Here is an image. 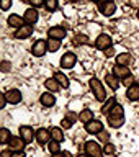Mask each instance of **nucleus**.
<instances>
[{
    "label": "nucleus",
    "instance_id": "38",
    "mask_svg": "<svg viewBox=\"0 0 139 157\" xmlns=\"http://www.w3.org/2000/svg\"><path fill=\"white\" fill-rule=\"evenodd\" d=\"M105 57H116V56H115V49H113V46H111V48H108L106 51H105Z\"/></svg>",
    "mask_w": 139,
    "mask_h": 157
},
{
    "label": "nucleus",
    "instance_id": "26",
    "mask_svg": "<svg viewBox=\"0 0 139 157\" xmlns=\"http://www.w3.org/2000/svg\"><path fill=\"white\" fill-rule=\"evenodd\" d=\"M54 78H56V80L59 82V85H61L62 88H67V87H69V78H67L66 74L56 72V74H54Z\"/></svg>",
    "mask_w": 139,
    "mask_h": 157
},
{
    "label": "nucleus",
    "instance_id": "9",
    "mask_svg": "<svg viewBox=\"0 0 139 157\" xmlns=\"http://www.w3.org/2000/svg\"><path fill=\"white\" fill-rule=\"evenodd\" d=\"M25 146H26V142H25L20 136H12V139L8 142V149H12L13 152H23Z\"/></svg>",
    "mask_w": 139,
    "mask_h": 157
},
{
    "label": "nucleus",
    "instance_id": "40",
    "mask_svg": "<svg viewBox=\"0 0 139 157\" xmlns=\"http://www.w3.org/2000/svg\"><path fill=\"white\" fill-rule=\"evenodd\" d=\"M0 157H13V151L12 149H5V151H2Z\"/></svg>",
    "mask_w": 139,
    "mask_h": 157
},
{
    "label": "nucleus",
    "instance_id": "34",
    "mask_svg": "<svg viewBox=\"0 0 139 157\" xmlns=\"http://www.w3.org/2000/svg\"><path fill=\"white\" fill-rule=\"evenodd\" d=\"M121 83H123L126 88H129L131 85H134V77H133V75H128L126 78H123V80H121Z\"/></svg>",
    "mask_w": 139,
    "mask_h": 157
},
{
    "label": "nucleus",
    "instance_id": "11",
    "mask_svg": "<svg viewBox=\"0 0 139 157\" xmlns=\"http://www.w3.org/2000/svg\"><path fill=\"white\" fill-rule=\"evenodd\" d=\"M34 136H36V131H33V128H29V126H20V137H21L26 144H29V142L34 139Z\"/></svg>",
    "mask_w": 139,
    "mask_h": 157
},
{
    "label": "nucleus",
    "instance_id": "32",
    "mask_svg": "<svg viewBox=\"0 0 139 157\" xmlns=\"http://www.w3.org/2000/svg\"><path fill=\"white\" fill-rule=\"evenodd\" d=\"M116 147L115 144H111V142H106L105 146H103V154H115Z\"/></svg>",
    "mask_w": 139,
    "mask_h": 157
},
{
    "label": "nucleus",
    "instance_id": "30",
    "mask_svg": "<svg viewBox=\"0 0 139 157\" xmlns=\"http://www.w3.org/2000/svg\"><path fill=\"white\" fill-rule=\"evenodd\" d=\"M57 5L59 2L57 0H46V3H44V7H46L48 12H54V10H57Z\"/></svg>",
    "mask_w": 139,
    "mask_h": 157
},
{
    "label": "nucleus",
    "instance_id": "1",
    "mask_svg": "<svg viewBox=\"0 0 139 157\" xmlns=\"http://www.w3.org/2000/svg\"><path fill=\"white\" fill-rule=\"evenodd\" d=\"M123 123H125V110H123V106L118 103V105H115V108L110 111V115H108V124L111 128H115V129H118V128L123 126Z\"/></svg>",
    "mask_w": 139,
    "mask_h": 157
},
{
    "label": "nucleus",
    "instance_id": "16",
    "mask_svg": "<svg viewBox=\"0 0 139 157\" xmlns=\"http://www.w3.org/2000/svg\"><path fill=\"white\" fill-rule=\"evenodd\" d=\"M5 97H7V101L10 105H17V103L21 101V92L17 90V88H12V90L5 92Z\"/></svg>",
    "mask_w": 139,
    "mask_h": 157
},
{
    "label": "nucleus",
    "instance_id": "2",
    "mask_svg": "<svg viewBox=\"0 0 139 157\" xmlns=\"http://www.w3.org/2000/svg\"><path fill=\"white\" fill-rule=\"evenodd\" d=\"M88 85H90L93 95H95V98L98 101H106V92H105V87H103V83L98 80V78H90L88 80Z\"/></svg>",
    "mask_w": 139,
    "mask_h": 157
},
{
    "label": "nucleus",
    "instance_id": "18",
    "mask_svg": "<svg viewBox=\"0 0 139 157\" xmlns=\"http://www.w3.org/2000/svg\"><path fill=\"white\" fill-rule=\"evenodd\" d=\"M115 61H116V66H129L133 62V56L131 52H120L116 54Z\"/></svg>",
    "mask_w": 139,
    "mask_h": 157
},
{
    "label": "nucleus",
    "instance_id": "4",
    "mask_svg": "<svg viewBox=\"0 0 139 157\" xmlns=\"http://www.w3.org/2000/svg\"><path fill=\"white\" fill-rule=\"evenodd\" d=\"M97 3H98L100 12L105 15V17H111V15L116 12V3L113 2V0H98Z\"/></svg>",
    "mask_w": 139,
    "mask_h": 157
},
{
    "label": "nucleus",
    "instance_id": "45",
    "mask_svg": "<svg viewBox=\"0 0 139 157\" xmlns=\"http://www.w3.org/2000/svg\"><path fill=\"white\" fill-rule=\"evenodd\" d=\"M52 157H62V152H59V154H52Z\"/></svg>",
    "mask_w": 139,
    "mask_h": 157
},
{
    "label": "nucleus",
    "instance_id": "8",
    "mask_svg": "<svg viewBox=\"0 0 139 157\" xmlns=\"http://www.w3.org/2000/svg\"><path fill=\"white\" fill-rule=\"evenodd\" d=\"M75 62H77V56H75L74 52H66V54H62L61 61H59V64H61L62 69H72L74 66H75Z\"/></svg>",
    "mask_w": 139,
    "mask_h": 157
},
{
    "label": "nucleus",
    "instance_id": "46",
    "mask_svg": "<svg viewBox=\"0 0 139 157\" xmlns=\"http://www.w3.org/2000/svg\"><path fill=\"white\" fill-rule=\"evenodd\" d=\"M77 157H90V155H87V154H79Z\"/></svg>",
    "mask_w": 139,
    "mask_h": 157
},
{
    "label": "nucleus",
    "instance_id": "37",
    "mask_svg": "<svg viewBox=\"0 0 139 157\" xmlns=\"http://www.w3.org/2000/svg\"><path fill=\"white\" fill-rule=\"evenodd\" d=\"M75 43L77 44H87L88 39H87V36H83V34H77V36H75Z\"/></svg>",
    "mask_w": 139,
    "mask_h": 157
},
{
    "label": "nucleus",
    "instance_id": "41",
    "mask_svg": "<svg viewBox=\"0 0 139 157\" xmlns=\"http://www.w3.org/2000/svg\"><path fill=\"white\" fill-rule=\"evenodd\" d=\"M66 116L69 118V120H72V121H77V120H79V115H77V113H72V111H71V113H67Z\"/></svg>",
    "mask_w": 139,
    "mask_h": 157
},
{
    "label": "nucleus",
    "instance_id": "44",
    "mask_svg": "<svg viewBox=\"0 0 139 157\" xmlns=\"http://www.w3.org/2000/svg\"><path fill=\"white\" fill-rule=\"evenodd\" d=\"M13 157H25L23 152H13Z\"/></svg>",
    "mask_w": 139,
    "mask_h": 157
},
{
    "label": "nucleus",
    "instance_id": "12",
    "mask_svg": "<svg viewBox=\"0 0 139 157\" xmlns=\"http://www.w3.org/2000/svg\"><path fill=\"white\" fill-rule=\"evenodd\" d=\"M34 139H36V142H38L39 146L49 144V139H51V132H49V129L39 128V129L36 131V136H34Z\"/></svg>",
    "mask_w": 139,
    "mask_h": 157
},
{
    "label": "nucleus",
    "instance_id": "29",
    "mask_svg": "<svg viewBox=\"0 0 139 157\" xmlns=\"http://www.w3.org/2000/svg\"><path fill=\"white\" fill-rule=\"evenodd\" d=\"M48 151L51 152V155L52 154H59L61 152V146H59V142L57 141H49V144H48Z\"/></svg>",
    "mask_w": 139,
    "mask_h": 157
},
{
    "label": "nucleus",
    "instance_id": "27",
    "mask_svg": "<svg viewBox=\"0 0 139 157\" xmlns=\"http://www.w3.org/2000/svg\"><path fill=\"white\" fill-rule=\"evenodd\" d=\"M46 41H48V51H49V52H56V51H59V49H61V41H59V39L48 38Z\"/></svg>",
    "mask_w": 139,
    "mask_h": 157
},
{
    "label": "nucleus",
    "instance_id": "23",
    "mask_svg": "<svg viewBox=\"0 0 139 157\" xmlns=\"http://www.w3.org/2000/svg\"><path fill=\"white\" fill-rule=\"evenodd\" d=\"M49 132H51V139L52 141H57V142H62L64 141V131H62V128L52 126L51 129H49Z\"/></svg>",
    "mask_w": 139,
    "mask_h": 157
},
{
    "label": "nucleus",
    "instance_id": "7",
    "mask_svg": "<svg viewBox=\"0 0 139 157\" xmlns=\"http://www.w3.org/2000/svg\"><path fill=\"white\" fill-rule=\"evenodd\" d=\"M66 36H67V29L64 26H51L48 29V38H51V39H59V41H62Z\"/></svg>",
    "mask_w": 139,
    "mask_h": 157
},
{
    "label": "nucleus",
    "instance_id": "13",
    "mask_svg": "<svg viewBox=\"0 0 139 157\" xmlns=\"http://www.w3.org/2000/svg\"><path fill=\"white\" fill-rule=\"evenodd\" d=\"M85 131L88 134H98L100 131H103V123L100 120H92L85 124Z\"/></svg>",
    "mask_w": 139,
    "mask_h": 157
},
{
    "label": "nucleus",
    "instance_id": "33",
    "mask_svg": "<svg viewBox=\"0 0 139 157\" xmlns=\"http://www.w3.org/2000/svg\"><path fill=\"white\" fill-rule=\"evenodd\" d=\"M72 124H74L72 120H69L67 116L62 118V121H61V128H62V129H69V128H72Z\"/></svg>",
    "mask_w": 139,
    "mask_h": 157
},
{
    "label": "nucleus",
    "instance_id": "43",
    "mask_svg": "<svg viewBox=\"0 0 139 157\" xmlns=\"http://www.w3.org/2000/svg\"><path fill=\"white\" fill-rule=\"evenodd\" d=\"M62 157H72V154L69 151H62Z\"/></svg>",
    "mask_w": 139,
    "mask_h": 157
},
{
    "label": "nucleus",
    "instance_id": "10",
    "mask_svg": "<svg viewBox=\"0 0 139 157\" xmlns=\"http://www.w3.org/2000/svg\"><path fill=\"white\" fill-rule=\"evenodd\" d=\"M38 18H39V13H38V10L36 8H26V12H25L23 15V20H25V25H33L38 21Z\"/></svg>",
    "mask_w": 139,
    "mask_h": 157
},
{
    "label": "nucleus",
    "instance_id": "42",
    "mask_svg": "<svg viewBox=\"0 0 139 157\" xmlns=\"http://www.w3.org/2000/svg\"><path fill=\"white\" fill-rule=\"evenodd\" d=\"M2 71H3V72H8V71H10V62H8V61H3V62H2Z\"/></svg>",
    "mask_w": 139,
    "mask_h": 157
},
{
    "label": "nucleus",
    "instance_id": "25",
    "mask_svg": "<svg viewBox=\"0 0 139 157\" xmlns=\"http://www.w3.org/2000/svg\"><path fill=\"white\" fill-rule=\"evenodd\" d=\"M92 120H95V118H93V111L88 110V108H85V110H82L80 113H79V121H82V123L87 124V123L92 121Z\"/></svg>",
    "mask_w": 139,
    "mask_h": 157
},
{
    "label": "nucleus",
    "instance_id": "22",
    "mask_svg": "<svg viewBox=\"0 0 139 157\" xmlns=\"http://www.w3.org/2000/svg\"><path fill=\"white\" fill-rule=\"evenodd\" d=\"M115 105H118V103H116V98L115 97H111V98H108V100L106 101H103V105H102V113H103V115H110V111L113 110V108H115Z\"/></svg>",
    "mask_w": 139,
    "mask_h": 157
},
{
    "label": "nucleus",
    "instance_id": "6",
    "mask_svg": "<svg viewBox=\"0 0 139 157\" xmlns=\"http://www.w3.org/2000/svg\"><path fill=\"white\" fill-rule=\"evenodd\" d=\"M31 52H33V56H36V57H43L48 51V41H44V39H39V41H36L31 46Z\"/></svg>",
    "mask_w": 139,
    "mask_h": 157
},
{
    "label": "nucleus",
    "instance_id": "39",
    "mask_svg": "<svg viewBox=\"0 0 139 157\" xmlns=\"http://www.w3.org/2000/svg\"><path fill=\"white\" fill-rule=\"evenodd\" d=\"M7 97H5V93H2V95H0V108H5L7 106Z\"/></svg>",
    "mask_w": 139,
    "mask_h": 157
},
{
    "label": "nucleus",
    "instance_id": "19",
    "mask_svg": "<svg viewBox=\"0 0 139 157\" xmlns=\"http://www.w3.org/2000/svg\"><path fill=\"white\" fill-rule=\"evenodd\" d=\"M7 23H8V26H12L15 29H18V28H21L23 25H25V20L23 17H20V15H10V17L7 18Z\"/></svg>",
    "mask_w": 139,
    "mask_h": 157
},
{
    "label": "nucleus",
    "instance_id": "14",
    "mask_svg": "<svg viewBox=\"0 0 139 157\" xmlns=\"http://www.w3.org/2000/svg\"><path fill=\"white\" fill-rule=\"evenodd\" d=\"M111 74H113V75H116L120 80H123V78H126L128 75H131V69L128 66H113Z\"/></svg>",
    "mask_w": 139,
    "mask_h": 157
},
{
    "label": "nucleus",
    "instance_id": "15",
    "mask_svg": "<svg viewBox=\"0 0 139 157\" xmlns=\"http://www.w3.org/2000/svg\"><path fill=\"white\" fill-rule=\"evenodd\" d=\"M31 34H33V26L31 25H23L21 28H18L17 31H15L13 36L17 39H26V38L31 36Z\"/></svg>",
    "mask_w": 139,
    "mask_h": 157
},
{
    "label": "nucleus",
    "instance_id": "28",
    "mask_svg": "<svg viewBox=\"0 0 139 157\" xmlns=\"http://www.w3.org/2000/svg\"><path fill=\"white\" fill-rule=\"evenodd\" d=\"M10 139H12L10 131L7 129V128H2V129H0V142H2V144H8Z\"/></svg>",
    "mask_w": 139,
    "mask_h": 157
},
{
    "label": "nucleus",
    "instance_id": "31",
    "mask_svg": "<svg viewBox=\"0 0 139 157\" xmlns=\"http://www.w3.org/2000/svg\"><path fill=\"white\" fill-rule=\"evenodd\" d=\"M97 137H98V141L105 142V144H106V142H110V132H108V131H105V129L98 132V134H97Z\"/></svg>",
    "mask_w": 139,
    "mask_h": 157
},
{
    "label": "nucleus",
    "instance_id": "36",
    "mask_svg": "<svg viewBox=\"0 0 139 157\" xmlns=\"http://www.w3.org/2000/svg\"><path fill=\"white\" fill-rule=\"evenodd\" d=\"M28 2L33 8H38V7H41V5L46 3V0H28Z\"/></svg>",
    "mask_w": 139,
    "mask_h": 157
},
{
    "label": "nucleus",
    "instance_id": "5",
    "mask_svg": "<svg viewBox=\"0 0 139 157\" xmlns=\"http://www.w3.org/2000/svg\"><path fill=\"white\" fill-rule=\"evenodd\" d=\"M111 44H113L111 36H110V34H105V33L98 34L97 39H95V48L100 49V51H103V52H105L108 48H111Z\"/></svg>",
    "mask_w": 139,
    "mask_h": 157
},
{
    "label": "nucleus",
    "instance_id": "35",
    "mask_svg": "<svg viewBox=\"0 0 139 157\" xmlns=\"http://www.w3.org/2000/svg\"><path fill=\"white\" fill-rule=\"evenodd\" d=\"M12 3H13V0H0V7H2L3 12H7V10L12 7Z\"/></svg>",
    "mask_w": 139,
    "mask_h": 157
},
{
    "label": "nucleus",
    "instance_id": "17",
    "mask_svg": "<svg viewBox=\"0 0 139 157\" xmlns=\"http://www.w3.org/2000/svg\"><path fill=\"white\" fill-rule=\"evenodd\" d=\"M39 101H41V105L44 108H51L56 105V97H54V93L51 92H44L41 97H39Z\"/></svg>",
    "mask_w": 139,
    "mask_h": 157
},
{
    "label": "nucleus",
    "instance_id": "24",
    "mask_svg": "<svg viewBox=\"0 0 139 157\" xmlns=\"http://www.w3.org/2000/svg\"><path fill=\"white\" fill-rule=\"evenodd\" d=\"M44 87H46V88H48V92H51V93L57 92L59 88H61V85H59V82H57L54 77H51V78H46V80H44Z\"/></svg>",
    "mask_w": 139,
    "mask_h": 157
},
{
    "label": "nucleus",
    "instance_id": "47",
    "mask_svg": "<svg viewBox=\"0 0 139 157\" xmlns=\"http://www.w3.org/2000/svg\"><path fill=\"white\" fill-rule=\"evenodd\" d=\"M136 15H137V18H139V8H137V13H136Z\"/></svg>",
    "mask_w": 139,
    "mask_h": 157
},
{
    "label": "nucleus",
    "instance_id": "3",
    "mask_svg": "<svg viewBox=\"0 0 139 157\" xmlns=\"http://www.w3.org/2000/svg\"><path fill=\"white\" fill-rule=\"evenodd\" d=\"M85 154L90 155V157H103L105 154H103V149L100 147V144H98L97 141H87L85 142Z\"/></svg>",
    "mask_w": 139,
    "mask_h": 157
},
{
    "label": "nucleus",
    "instance_id": "20",
    "mask_svg": "<svg viewBox=\"0 0 139 157\" xmlns=\"http://www.w3.org/2000/svg\"><path fill=\"white\" fill-rule=\"evenodd\" d=\"M105 83L111 88V90H118V87H120L121 82H120V78H118L116 75H113V74L110 72V74L105 75Z\"/></svg>",
    "mask_w": 139,
    "mask_h": 157
},
{
    "label": "nucleus",
    "instance_id": "21",
    "mask_svg": "<svg viewBox=\"0 0 139 157\" xmlns=\"http://www.w3.org/2000/svg\"><path fill=\"white\" fill-rule=\"evenodd\" d=\"M126 98L131 101H137L139 100V85L134 83V85H131L129 88H126Z\"/></svg>",
    "mask_w": 139,
    "mask_h": 157
}]
</instances>
